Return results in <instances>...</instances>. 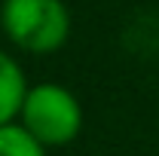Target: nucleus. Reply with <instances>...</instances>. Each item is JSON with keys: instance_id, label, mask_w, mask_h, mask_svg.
<instances>
[{"instance_id": "obj_1", "label": "nucleus", "mask_w": 159, "mask_h": 156, "mask_svg": "<svg viewBox=\"0 0 159 156\" xmlns=\"http://www.w3.org/2000/svg\"><path fill=\"white\" fill-rule=\"evenodd\" d=\"M0 25L28 52H55L70 34V16L61 0H3Z\"/></svg>"}, {"instance_id": "obj_2", "label": "nucleus", "mask_w": 159, "mask_h": 156, "mask_svg": "<svg viewBox=\"0 0 159 156\" xmlns=\"http://www.w3.org/2000/svg\"><path fill=\"white\" fill-rule=\"evenodd\" d=\"M21 126L37 138L43 147H64L83 129V110L74 92L58 83L31 86L21 104Z\"/></svg>"}, {"instance_id": "obj_3", "label": "nucleus", "mask_w": 159, "mask_h": 156, "mask_svg": "<svg viewBox=\"0 0 159 156\" xmlns=\"http://www.w3.org/2000/svg\"><path fill=\"white\" fill-rule=\"evenodd\" d=\"M28 95L25 74L6 52H0V126H9L12 117L21 113V104Z\"/></svg>"}, {"instance_id": "obj_4", "label": "nucleus", "mask_w": 159, "mask_h": 156, "mask_svg": "<svg viewBox=\"0 0 159 156\" xmlns=\"http://www.w3.org/2000/svg\"><path fill=\"white\" fill-rule=\"evenodd\" d=\"M0 156H46L43 144L25 126H0Z\"/></svg>"}]
</instances>
